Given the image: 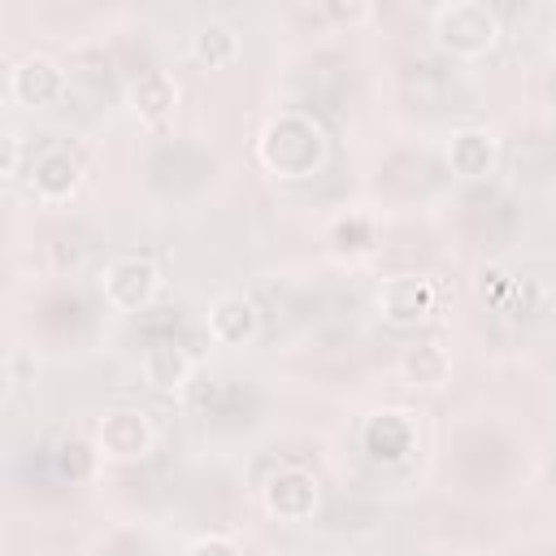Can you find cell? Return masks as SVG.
Returning <instances> with one entry per match:
<instances>
[{"label": "cell", "mask_w": 556, "mask_h": 556, "mask_svg": "<svg viewBox=\"0 0 556 556\" xmlns=\"http://www.w3.org/2000/svg\"><path fill=\"white\" fill-rule=\"evenodd\" d=\"M330 156V135L326 126L304 113V109H282L265 122L261 139H256V161L269 178H282V182H300V178H313Z\"/></svg>", "instance_id": "obj_1"}, {"label": "cell", "mask_w": 556, "mask_h": 556, "mask_svg": "<svg viewBox=\"0 0 556 556\" xmlns=\"http://www.w3.org/2000/svg\"><path fill=\"white\" fill-rule=\"evenodd\" d=\"M430 39L439 52L456 61H482L486 52L500 48L504 22L486 0H447L430 9Z\"/></svg>", "instance_id": "obj_2"}, {"label": "cell", "mask_w": 556, "mask_h": 556, "mask_svg": "<svg viewBox=\"0 0 556 556\" xmlns=\"http://www.w3.org/2000/svg\"><path fill=\"white\" fill-rule=\"evenodd\" d=\"M100 300L122 313V317H135V313H148L156 300H161V287H165V274L152 256H113L100 278Z\"/></svg>", "instance_id": "obj_3"}, {"label": "cell", "mask_w": 556, "mask_h": 556, "mask_svg": "<svg viewBox=\"0 0 556 556\" xmlns=\"http://www.w3.org/2000/svg\"><path fill=\"white\" fill-rule=\"evenodd\" d=\"M91 447L109 465H139V460H148L156 452V426H152V417L143 408L122 404V408H109L96 421Z\"/></svg>", "instance_id": "obj_4"}, {"label": "cell", "mask_w": 556, "mask_h": 556, "mask_svg": "<svg viewBox=\"0 0 556 556\" xmlns=\"http://www.w3.org/2000/svg\"><path fill=\"white\" fill-rule=\"evenodd\" d=\"M434 300H439V287L430 278L395 274V278H382V287L374 291V313L395 330H413L434 313Z\"/></svg>", "instance_id": "obj_5"}, {"label": "cell", "mask_w": 556, "mask_h": 556, "mask_svg": "<svg viewBox=\"0 0 556 556\" xmlns=\"http://www.w3.org/2000/svg\"><path fill=\"white\" fill-rule=\"evenodd\" d=\"M261 504L278 521H308L321 504V482L300 465H278L261 482Z\"/></svg>", "instance_id": "obj_6"}, {"label": "cell", "mask_w": 556, "mask_h": 556, "mask_svg": "<svg viewBox=\"0 0 556 556\" xmlns=\"http://www.w3.org/2000/svg\"><path fill=\"white\" fill-rule=\"evenodd\" d=\"M4 91L22 109H48L65 96V70L48 52H26V56L13 61V70L4 78Z\"/></svg>", "instance_id": "obj_7"}, {"label": "cell", "mask_w": 556, "mask_h": 556, "mask_svg": "<svg viewBox=\"0 0 556 556\" xmlns=\"http://www.w3.org/2000/svg\"><path fill=\"white\" fill-rule=\"evenodd\" d=\"M26 182H30L39 204H70L78 195V187H83V161L65 143H48L43 152L30 156Z\"/></svg>", "instance_id": "obj_8"}, {"label": "cell", "mask_w": 556, "mask_h": 556, "mask_svg": "<svg viewBox=\"0 0 556 556\" xmlns=\"http://www.w3.org/2000/svg\"><path fill=\"white\" fill-rule=\"evenodd\" d=\"M443 161L460 182H478L500 165V135L491 126H456L443 143Z\"/></svg>", "instance_id": "obj_9"}, {"label": "cell", "mask_w": 556, "mask_h": 556, "mask_svg": "<svg viewBox=\"0 0 556 556\" xmlns=\"http://www.w3.org/2000/svg\"><path fill=\"white\" fill-rule=\"evenodd\" d=\"M204 330L217 348H248L261 334V308L243 291H222L204 313Z\"/></svg>", "instance_id": "obj_10"}, {"label": "cell", "mask_w": 556, "mask_h": 556, "mask_svg": "<svg viewBox=\"0 0 556 556\" xmlns=\"http://www.w3.org/2000/svg\"><path fill=\"white\" fill-rule=\"evenodd\" d=\"M361 439H365V452H369L378 465H400V460H408L413 447H417V421H413V413L382 408V413H374V417L365 421Z\"/></svg>", "instance_id": "obj_11"}, {"label": "cell", "mask_w": 556, "mask_h": 556, "mask_svg": "<svg viewBox=\"0 0 556 556\" xmlns=\"http://www.w3.org/2000/svg\"><path fill=\"white\" fill-rule=\"evenodd\" d=\"M126 109L130 117H139V126H165L178 109V78L169 70H143L126 87Z\"/></svg>", "instance_id": "obj_12"}, {"label": "cell", "mask_w": 556, "mask_h": 556, "mask_svg": "<svg viewBox=\"0 0 556 556\" xmlns=\"http://www.w3.org/2000/svg\"><path fill=\"white\" fill-rule=\"evenodd\" d=\"M191 374H195L191 352H187V348H178V343H169V339L148 343V348H143V356H139V378H143L152 391L174 395V391H182V387L191 382Z\"/></svg>", "instance_id": "obj_13"}, {"label": "cell", "mask_w": 556, "mask_h": 556, "mask_svg": "<svg viewBox=\"0 0 556 556\" xmlns=\"http://www.w3.org/2000/svg\"><path fill=\"white\" fill-rule=\"evenodd\" d=\"M239 56H243V39H239V30L230 22L208 17V22L195 26V35H191V61H200L204 70H226Z\"/></svg>", "instance_id": "obj_14"}, {"label": "cell", "mask_w": 556, "mask_h": 556, "mask_svg": "<svg viewBox=\"0 0 556 556\" xmlns=\"http://www.w3.org/2000/svg\"><path fill=\"white\" fill-rule=\"evenodd\" d=\"M400 374H404L413 387H443V382L452 378V352H447L439 339H421V343L404 348Z\"/></svg>", "instance_id": "obj_15"}, {"label": "cell", "mask_w": 556, "mask_h": 556, "mask_svg": "<svg viewBox=\"0 0 556 556\" xmlns=\"http://www.w3.org/2000/svg\"><path fill=\"white\" fill-rule=\"evenodd\" d=\"M182 556H243V547L230 534H200Z\"/></svg>", "instance_id": "obj_16"}, {"label": "cell", "mask_w": 556, "mask_h": 556, "mask_svg": "<svg viewBox=\"0 0 556 556\" xmlns=\"http://www.w3.org/2000/svg\"><path fill=\"white\" fill-rule=\"evenodd\" d=\"M22 156H26V143H22L17 130H9V135H4V156H0V178H4V182H13V178L22 174Z\"/></svg>", "instance_id": "obj_17"}, {"label": "cell", "mask_w": 556, "mask_h": 556, "mask_svg": "<svg viewBox=\"0 0 556 556\" xmlns=\"http://www.w3.org/2000/svg\"><path fill=\"white\" fill-rule=\"evenodd\" d=\"M326 13H330L334 22L356 26V22H369V17H374V4H326Z\"/></svg>", "instance_id": "obj_18"}, {"label": "cell", "mask_w": 556, "mask_h": 556, "mask_svg": "<svg viewBox=\"0 0 556 556\" xmlns=\"http://www.w3.org/2000/svg\"><path fill=\"white\" fill-rule=\"evenodd\" d=\"M547 52H552V61H556V22H552V30H547Z\"/></svg>", "instance_id": "obj_19"}]
</instances>
